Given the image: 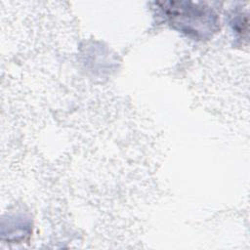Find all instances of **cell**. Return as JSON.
<instances>
[{
    "label": "cell",
    "instance_id": "cell-1",
    "mask_svg": "<svg viewBox=\"0 0 250 250\" xmlns=\"http://www.w3.org/2000/svg\"><path fill=\"white\" fill-rule=\"evenodd\" d=\"M161 5L171 24L187 34L205 37L217 24L216 15L203 6L190 2H164Z\"/></svg>",
    "mask_w": 250,
    "mask_h": 250
}]
</instances>
